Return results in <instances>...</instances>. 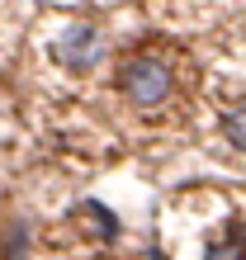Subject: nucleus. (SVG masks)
<instances>
[{"instance_id": "nucleus-2", "label": "nucleus", "mask_w": 246, "mask_h": 260, "mask_svg": "<svg viewBox=\"0 0 246 260\" xmlns=\"http://www.w3.org/2000/svg\"><path fill=\"white\" fill-rule=\"evenodd\" d=\"M52 57L67 71H90L104 57V38H100V28H90V24H71L67 34H62L52 43Z\"/></svg>"}, {"instance_id": "nucleus-1", "label": "nucleus", "mask_w": 246, "mask_h": 260, "mask_svg": "<svg viewBox=\"0 0 246 260\" xmlns=\"http://www.w3.org/2000/svg\"><path fill=\"white\" fill-rule=\"evenodd\" d=\"M118 85L137 109H157V104L171 95V67L157 62V57H133L128 67L118 71Z\"/></svg>"}, {"instance_id": "nucleus-3", "label": "nucleus", "mask_w": 246, "mask_h": 260, "mask_svg": "<svg viewBox=\"0 0 246 260\" xmlns=\"http://www.w3.org/2000/svg\"><path fill=\"white\" fill-rule=\"evenodd\" d=\"M204 260H246V222H232V232L223 241H213Z\"/></svg>"}, {"instance_id": "nucleus-4", "label": "nucleus", "mask_w": 246, "mask_h": 260, "mask_svg": "<svg viewBox=\"0 0 246 260\" xmlns=\"http://www.w3.org/2000/svg\"><path fill=\"white\" fill-rule=\"evenodd\" d=\"M223 137H227L237 151H246V104H237V109L223 114Z\"/></svg>"}]
</instances>
